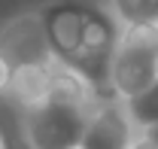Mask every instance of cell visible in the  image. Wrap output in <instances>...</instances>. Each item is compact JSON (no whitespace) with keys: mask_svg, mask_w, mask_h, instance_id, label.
<instances>
[{"mask_svg":"<svg viewBox=\"0 0 158 149\" xmlns=\"http://www.w3.org/2000/svg\"><path fill=\"white\" fill-rule=\"evenodd\" d=\"M40 15L52 58L79 73L98 97H110V61L122 34L110 6L94 0H52Z\"/></svg>","mask_w":158,"mask_h":149,"instance_id":"cell-1","label":"cell"},{"mask_svg":"<svg viewBox=\"0 0 158 149\" xmlns=\"http://www.w3.org/2000/svg\"><path fill=\"white\" fill-rule=\"evenodd\" d=\"M134 137H137V125L125 107V100L110 94V97L94 100L79 149H128Z\"/></svg>","mask_w":158,"mask_h":149,"instance_id":"cell-4","label":"cell"},{"mask_svg":"<svg viewBox=\"0 0 158 149\" xmlns=\"http://www.w3.org/2000/svg\"><path fill=\"white\" fill-rule=\"evenodd\" d=\"M12 73H15V67L6 61V58L0 55V94L9 92V82H12Z\"/></svg>","mask_w":158,"mask_h":149,"instance_id":"cell-9","label":"cell"},{"mask_svg":"<svg viewBox=\"0 0 158 149\" xmlns=\"http://www.w3.org/2000/svg\"><path fill=\"white\" fill-rule=\"evenodd\" d=\"M118 28H152L158 31V0H106Z\"/></svg>","mask_w":158,"mask_h":149,"instance_id":"cell-7","label":"cell"},{"mask_svg":"<svg viewBox=\"0 0 158 149\" xmlns=\"http://www.w3.org/2000/svg\"><path fill=\"white\" fill-rule=\"evenodd\" d=\"M98 94L79 73L58 64L55 85L43 100L21 110V137L27 149H79Z\"/></svg>","mask_w":158,"mask_h":149,"instance_id":"cell-2","label":"cell"},{"mask_svg":"<svg viewBox=\"0 0 158 149\" xmlns=\"http://www.w3.org/2000/svg\"><path fill=\"white\" fill-rule=\"evenodd\" d=\"M125 107H128V113H131V119H134L137 131L158 125V79L149 85V88H143L140 94L128 97Z\"/></svg>","mask_w":158,"mask_h":149,"instance_id":"cell-8","label":"cell"},{"mask_svg":"<svg viewBox=\"0 0 158 149\" xmlns=\"http://www.w3.org/2000/svg\"><path fill=\"white\" fill-rule=\"evenodd\" d=\"M55 70H58V61H43V64H24V67H15L12 73V82H9V92L6 97L15 100L21 110L43 100L46 94L52 92L55 85Z\"/></svg>","mask_w":158,"mask_h":149,"instance_id":"cell-6","label":"cell"},{"mask_svg":"<svg viewBox=\"0 0 158 149\" xmlns=\"http://www.w3.org/2000/svg\"><path fill=\"white\" fill-rule=\"evenodd\" d=\"M0 149H6V140H3V134H0Z\"/></svg>","mask_w":158,"mask_h":149,"instance_id":"cell-12","label":"cell"},{"mask_svg":"<svg viewBox=\"0 0 158 149\" xmlns=\"http://www.w3.org/2000/svg\"><path fill=\"white\" fill-rule=\"evenodd\" d=\"M128 149H158V143L146 134V131H137V137L131 140V146H128Z\"/></svg>","mask_w":158,"mask_h":149,"instance_id":"cell-10","label":"cell"},{"mask_svg":"<svg viewBox=\"0 0 158 149\" xmlns=\"http://www.w3.org/2000/svg\"><path fill=\"white\" fill-rule=\"evenodd\" d=\"M140 131H146V134H149V137L158 143V125H152V128H140Z\"/></svg>","mask_w":158,"mask_h":149,"instance_id":"cell-11","label":"cell"},{"mask_svg":"<svg viewBox=\"0 0 158 149\" xmlns=\"http://www.w3.org/2000/svg\"><path fill=\"white\" fill-rule=\"evenodd\" d=\"M0 55L12 67L52 61V49H49V40H46L40 9L37 12H21L0 28Z\"/></svg>","mask_w":158,"mask_h":149,"instance_id":"cell-5","label":"cell"},{"mask_svg":"<svg viewBox=\"0 0 158 149\" xmlns=\"http://www.w3.org/2000/svg\"><path fill=\"white\" fill-rule=\"evenodd\" d=\"M158 79V31L122 28L110 61V92L128 100Z\"/></svg>","mask_w":158,"mask_h":149,"instance_id":"cell-3","label":"cell"}]
</instances>
